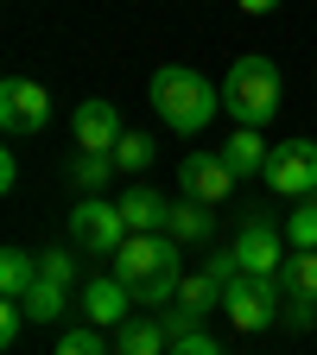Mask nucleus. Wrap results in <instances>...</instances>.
Wrapping results in <instances>:
<instances>
[{"label":"nucleus","mask_w":317,"mask_h":355,"mask_svg":"<svg viewBox=\"0 0 317 355\" xmlns=\"http://www.w3.org/2000/svg\"><path fill=\"white\" fill-rule=\"evenodd\" d=\"M108 273L127 279L140 304H165V298H178V279H185V241H171L165 229L127 235L121 254H108Z\"/></svg>","instance_id":"f257e3e1"},{"label":"nucleus","mask_w":317,"mask_h":355,"mask_svg":"<svg viewBox=\"0 0 317 355\" xmlns=\"http://www.w3.org/2000/svg\"><path fill=\"white\" fill-rule=\"evenodd\" d=\"M146 96H153V108H159V121L171 127V133H203L216 114H222V89L209 83V76H197L191 64H159L153 70V83H146Z\"/></svg>","instance_id":"f03ea898"},{"label":"nucleus","mask_w":317,"mask_h":355,"mask_svg":"<svg viewBox=\"0 0 317 355\" xmlns=\"http://www.w3.org/2000/svg\"><path fill=\"white\" fill-rule=\"evenodd\" d=\"M280 102H286V76H280L273 58L248 51V58L229 64V76H222V108L235 114V127H266L280 114Z\"/></svg>","instance_id":"7ed1b4c3"},{"label":"nucleus","mask_w":317,"mask_h":355,"mask_svg":"<svg viewBox=\"0 0 317 355\" xmlns=\"http://www.w3.org/2000/svg\"><path fill=\"white\" fill-rule=\"evenodd\" d=\"M222 311H229V324H235L241 336L273 330V324L286 318V286H280L273 273H241L229 292H222Z\"/></svg>","instance_id":"20e7f679"},{"label":"nucleus","mask_w":317,"mask_h":355,"mask_svg":"<svg viewBox=\"0 0 317 355\" xmlns=\"http://www.w3.org/2000/svg\"><path fill=\"white\" fill-rule=\"evenodd\" d=\"M70 241H76L83 254H121V241H127V216H121V203L83 197V203L70 209Z\"/></svg>","instance_id":"39448f33"},{"label":"nucleus","mask_w":317,"mask_h":355,"mask_svg":"<svg viewBox=\"0 0 317 355\" xmlns=\"http://www.w3.org/2000/svg\"><path fill=\"white\" fill-rule=\"evenodd\" d=\"M266 184H273V197H317V140H286L273 146V159H266Z\"/></svg>","instance_id":"423d86ee"},{"label":"nucleus","mask_w":317,"mask_h":355,"mask_svg":"<svg viewBox=\"0 0 317 355\" xmlns=\"http://www.w3.org/2000/svg\"><path fill=\"white\" fill-rule=\"evenodd\" d=\"M292 241L273 216H248L241 222V235H235V260H241V273H273L280 279V266H286Z\"/></svg>","instance_id":"0eeeda50"},{"label":"nucleus","mask_w":317,"mask_h":355,"mask_svg":"<svg viewBox=\"0 0 317 355\" xmlns=\"http://www.w3.org/2000/svg\"><path fill=\"white\" fill-rule=\"evenodd\" d=\"M178 184H185V197H197V203L216 209V203L235 197L241 178H235V165L222 159V146H216V153H185V165H178Z\"/></svg>","instance_id":"6e6552de"},{"label":"nucleus","mask_w":317,"mask_h":355,"mask_svg":"<svg viewBox=\"0 0 317 355\" xmlns=\"http://www.w3.org/2000/svg\"><path fill=\"white\" fill-rule=\"evenodd\" d=\"M0 127L7 133H44L51 127V96H44V83H32V76H7L0 83Z\"/></svg>","instance_id":"1a4fd4ad"},{"label":"nucleus","mask_w":317,"mask_h":355,"mask_svg":"<svg viewBox=\"0 0 317 355\" xmlns=\"http://www.w3.org/2000/svg\"><path fill=\"white\" fill-rule=\"evenodd\" d=\"M70 133H76V146L83 153H114V140H121V108L108 102V96H89V102H76V114H70Z\"/></svg>","instance_id":"9d476101"},{"label":"nucleus","mask_w":317,"mask_h":355,"mask_svg":"<svg viewBox=\"0 0 317 355\" xmlns=\"http://www.w3.org/2000/svg\"><path fill=\"white\" fill-rule=\"evenodd\" d=\"M83 318L89 324H102V330H121L127 318H133V304H140V298H133V286L127 279H114V273H102V279H89L83 286Z\"/></svg>","instance_id":"9b49d317"},{"label":"nucleus","mask_w":317,"mask_h":355,"mask_svg":"<svg viewBox=\"0 0 317 355\" xmlns=\"http://www.w3.org/2000/svg\"><path fill=\"white\" fill-rule=\"evenodd\" d=\"M114 203H121V216H127V235H159L165 216H171V203H165L153 184H133V191L114 197Z\"/></svg>","instance_id":"f8f14e48"},{"label":"nucleus","mask_w":317,"mask_h":355,"mask_svg":"<svg viewBox=\"0 0 317 355\" xmlns=\"http://www.w3.org/2000/svg\"><path fill=\"white\" fill-rule=\"evenodd\" d=\"M222 159L235 165V178H266V159H273V146L260 140V127H235L229 146H222Z\"/></svg>","instance_id":"ddd939ff"},{"label":"nucleus","mask_w":317,"mask_h":355,"mask_svg":"<svg viewBox=\"0 0 317 355\" xmlns=\"http://www.w3.org/2000/svg\"><path fill=\"white\" fill-rule=\"evenodd\" d=\"M171 349V330L159 318H127L114 330V355H165Z\"/></svg>","instance_id":"4468645a"},{"label":"nucleus","mask_w":317,"mask_h":355,"mask_svg":"<svg viewBox=\"0 0 317 355\" xmlns=\"http://www.w3.org/2000/svg\"><path fill=\"white\" fill-rule=\"evenodd\" d=\"M209 229H216V209L197 203V197H191V203H171V216H165V235L185 241V248H191V241H209Z\"/></svg>","instance_id":"2eb2a0df"},{"label":"nucleus","mask_w":317,"mask_h":355,"mask_svg":"<svg viewBox=\"0 0 317 355\" xmlns=\"http://www.w3.org/2000/svg\"><path fill=\"white\" fill-rule=\"evenodd\" d=\"M19 304H26V318H32V324H58V318H64V304H70V286H58V279H44V273H38L32 292H26Z\"/></svg>","instance_id":"dca6fc26"},{"label":"nucleus","mask_w":317,"mask_h":355,"mask_svg":"<svg viewBox=\"0 0 317 355\" xmlns=\"http://www.w3.org/2000/svg\"><path fill=\"white\" fill-rule=\"evenodd\" d=\"M222 292H229V286H222L209 266H203V273H185V279H178V304H185V311H197V318L222 304Z\"/></svg>","instance_id":"f3484780"},{"label":"nucleus","mask_w":317,"mask_h":355,"mask_svg":"<svg viewBox=\"0 0 317 355\" xmlns=\"http://www.w3.org/2000/svg\"><path fill=\"white\" fill-rule=\"evenodd\" d=\"M32 279H38V254H26V248H7V254H0V292H7V298H26Z\"/></svg>","instance_id":"a211bd4d"},{"label":"nucleus","mask_w":317,"mask_h":355,"mask_svg":"<svg viewBox=\"0 0 317 355\" xmlns=\"http://www.w3.org/2000/svg\"><path fill=\"white\" fill-rule=\"evenodd\" d=\"M76 254H83L76 241H58V248H38V273L76 292V279H83V266H76Z\"/></svg>","instance_id":"6ab92c4d"},{"label":"nucleus","mask_w":317,"mask_h":355,"mask_svg":"<svg viewBox=\"0 0 317 355\" xmlns=\"http://www.w3.org/2000/svg\"><path fill=\"white\" fill-rule=\"evenodd\" d=\"M280 286H286L292 298H317V248L286 254V266H280Z\"/></svg>","instance_id":"aec40b11"},{"label":"nucleus","mask_w":317,"mask_h":355,"mask_svg":"<svg viewBox=\"0 0 317 355\" xmlns=\"http://www.w3.org/2000/svg\"><path fill=\"white\" fill-rule=\"evenodd\" d=\"M108 171H121V165H114V153H76V159H70V178H76L89 197L108 184Z\"/></svg>","instance_id":"412c9836"},{"label":"nucleus","mask_w":317,"mask_h":355,"mask_svg":"<svg viewBox=\"0 0 317 355\" xmlns=\"http://www.w3.org/2000/svg\"><path fill=\"white\" fill-rule=\"evenodd\" d=\"M153 153H159V146H153V133H133V127H127L121 140H114V165H121V171H146Z\"/></svg>","instance_id":"4be33fe9"},{"label":"nucleus","mask_w":317,"mask_h":355,"mask_svg":"<svg viewBox=\"0 0 317 355\" xmlns=\"http://www.w3.org/2000/svg\"><path fill=\"white\" fill-rule=\"evenodd\" d=\"M58 355H114V343L102 336V324H76V330H64Z\"/></svg>","instance_id":"5701e85b"},{"label":"nucleus","mask_w":317,"mask_h":355,"mask_svg":"<svg viewBox=\"0 0 317 355\" xmlns=\"http://www.w3.org/2000/svg\"><path fill=\"white\" fill-rule=\"evenodd\" d=\"M286 241H292V254L317 248V203H298V209H292V222H286Z\"/></svg>","instance_id":"b1692460"},{"label":"nucleus","mask_w":317,"mask_h":355,"mask_svg":"<svg viewBox=\"0 0 317 355\" xmlns=\"http://www.w3.org/2000/svg\"><path fill=\"white\" fill-rule=\"evenodd\" d=\"M165 355H222V343H216L209 330H191V336H171Z\"/></svg>","instance_id":"393cba45"},{"label":"nucleus","mask_w":317,"mask_h":355,"mask_svg":"<svg viewBox=\"0 0 317 355\" xmlns=\"http://www.w3.org/2000/svg\"><path fill=\"white\" fill-rule=\"evenodd\" d=\"M26 324H32V318H26V304H19V298L0 304V343H7V349L19 343V330H26Z\"/></svg>","instance_id":"a878e982"},{"label":"nucleus","mask_w":317,"mask_h":355,"mask_svg":"<svg viewBox=\"0 0 317 355\" xmlns=\"http://www.w3.org/2000/svg\"><path fill=\"white\" fill-rule=\"evenodd\" d=\"M286 324H292V330H311V324H317V298H292V292H286Z\"/></svg>","instance_id":"bb28decb"},{"label":"nucleus","mask_w":317,"mask_h":355,"mask_svg":"<svg viewBox=\"0 0 317 355\" xmlns=\"http://www.w3.org/2000/svg\"><path fill=\"white\" fill-rule=\"evenodd\" d=\"M13 184H19V159L0 153V191H13Z\"/></svg>","instance_id":"cd10ccee"},{"label":"nucleus","mask_w":317,"mask_h":355,"mask_svg":"<svg viewBox=\"0 0 317 355\" xmlns=\"http://www.w3.org/2000/svg\"><path fill=\"white\" fill-rule=\"evenodd\" d=\"M235 7H241V13H273L280 0H235Z\"/></svg>","instance_id":"c85d7f7f"}]
</instances>
